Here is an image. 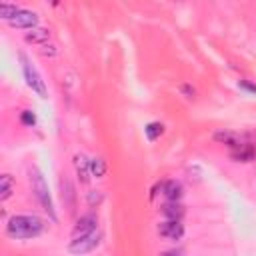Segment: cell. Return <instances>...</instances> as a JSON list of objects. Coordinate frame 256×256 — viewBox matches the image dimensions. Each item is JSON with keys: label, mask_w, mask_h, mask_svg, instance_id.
Returning <instances> with one entry per match:
<instances>
[{"label": "cell", "mask_w": 256, "mask_h": 256, "mask_svg": "<svg viewBox=\"0 0 256 256\" xmlns=\"http://www.w3.org/2000/svg\"><path fill=\"white\" fill-rule=\"evenodd\" d=\"M162 132H164V124H162V122H148V124L144 126V134H146L148 140H156V138H160Z\"/></svg>", "instance_id": "9a60e30c"}, {"label": "cell", "mask_w": 256, "mask_h": 256, "mask_svg": "<svg viewBox=\"0 0 256 256\" xmlns=\"http://www.w3.org/2000/svg\"><path fill=\"white\" fill-rule=\"evenodd\" d=\"M230 156L236 162H252V160H256V146L254 144H248V142H242L240 146H236L230 152Z\"/></svg>", "instance_id": "ba28073f"}, {"label": "cell", "mask_w": 256, "mask_h": 256, "mask_svg": "<svg viewBox=\"0 0 256 256\" xmlns=\"http://www.w3.org/2000/svg\"><path fill=\"white\" fill-rule=\"evenodd\" d=\"M20 122H22L24 126H34V124H36V114H34L32 110H22V112H20Z\"/></svg>", "instance_id": "ac0fdd59"}, {"label": "cell", "mask_w": 256, "mask_h": 256, "mask_svg": "<svg viewBox=\"0 0 256 256\" xmlns=\"http://www.w3.org/2000/svg\"><path fill=\"white\" fill-rule=\"evenodd\" d=\"M48 38H50V32L46 28H32L30 32L24 34V40L28 44H44L48 42Z\"/></svg>", "instance_id": "7c38bea8"}, {"label": "cell", "mask_w": 256, "mask_h": 256, "mask_svg": "<svg viewBox=\"0 0 256 256\" xmlns=\"http://www.w3.org/2000/svg\"><path fill=\"white\" fill-rule=\"evenodd\" d=\"M94 230H98V218H96L94 214H84V216H80V218L76 220V224H74V228H72V238L90 234V232H94Z\"/></svg>", "instance_id": "8992f818"}, {"label": "cell", "mask_w": 256, "mask_h": 256, "mask_svg": "<svg viewBox=\"0 0 256 256\" xmlns=\"http://www.w3.org/2000/svg\"><path fill=\"white\" fill-rule=\"evenodd\" d=\"M100 202H102V192L92 190V192L88 194V204H90V206H94V204H100Z\"/></svg>", "instance_id": "d6986e66"}, {"label": "cell", "mask_w": 256, "mask_h": 256, "mask_svg": "<svg viewBox=\"0 0 256 256\" xmlns=\"http://www.w3.org/2000/svg\"><path fill=\"white\" fill-rule=\"evenodd\" d=\"M238 86H240L242 90H246V92L256 94V84H252V82H248V80H240V82H238Z\"/></svg>", "instance_id": "ffe728a7"}, {"label": "cell", "mask_w": 256, "mask_h": 256, "mask_svg": "<svg viewBox=\"0 0 256 256\" xmlns=\"http://www.w3.org/2000/svg\"><path fill=\"white\" fill-rule=\"evenodd\" d=\"M182 92H186V94H188V98H194V90H192L190 86H182Z\"/></svg>", "instance_id": "44dd1931"}, {"label": "cell", "mask_w": 256, "mask_h": 256, "mask_svg": "<svg viewBox=\"0 0 256 256\" xmlns=\"http://www.w3.org/2000/svg\"><path fill=\"white\" fill-rule=\"evenodd\" d=\"M74 168H76V174H78V180L82 184H86L90 180V160L84 156V154H76L74 156Z\"/></svg>", "instance_id": "9c48e42d"}, {"label": "cell", "mask_w": 256, "mask_h": 256, "mask_svg": "<svg viewBox=\"0 0 256 256\" xmlns=\"http://www.w3.org/2000/svg\"><path fill=\"white\" fill-rule=\"evenodd\" d=\"M44 232V220L34 214H16L6 222V234L16 240H30Z\"/></svg>", "instance_id": "6da1fadb"}, {"label": "cell", "mask_w": 256, "mask_h": 256, "mask_svg": "<svg viewBox=\"0 0 256 256\" xmlns=\"http://www.w3.org/2000/svg\"><path fill=\"white\" fill-rule=\"evenodd\" d=\"M12 186H14V178L10 174H2L0 176V200H8L12 194Z\"/></svg>", "instance_id": "5bb4252c"}, {"label": "cell", "mask_w": 256, "mask_h": 256, "mask_svg": "<svg viewBox=\"0 0 256 256\" xmlns=\"http://www.w3.org/2000/svg\"><path fill=\"white\" fill-rule=\"evenodd\" d=\"M100 244V232L94 230L90 234H84V236H76L70 240L68 244V252L74 254V256H82V254H88L92 252L96 246Z\"/></svg>", "instance_id": "277c9868"}, {"label": "cell", "mask_w": 256, "mask_h": 256, "mask_svg": "<svg viewBox=\"0 0 256 256\" xmlns=\"http://www.w3.org/2000/svg\"><path fill=\"white\" fill-rule=\"evenodd\" d=\"M158 234L166 240H180L184 236V224L180 220H164L158 224Z\"/></svg>", "instance_id": "5b68a950"}, {"label": "cell", "mask_w": 256, "mask_h": 256, "mask_svg": "<svg viewBox=\"0 0 256 256\" xmlns=\"http://www.w3.org/2000/svg\"><path fill=\"white\" fill-rule=\"evenodd\" d=\"M160 212L166 220H180L184 216V206L180 202H164L160 206Z\"/></svg>", "instance_id": "8fae6325"}, {"label": "cell", "mask_w": 256, "mask_h": 256, "mask_svg": "<svg viewBox=\"0 0 256 256\" xmlns=\"http://www.w3.org/2000/svg\"><path fill=\"white\" fill-rule=\"evenodd\" d=\"M162 194H164V198H166L168 202H178V200L182 198V194H184V188H182L180 182L168 180V182L162 186Z\"/></svg>", "instance_id": "30bf717a"}, {"label": "cell", "mask_w": 256, "mask_h": 256, "mask_svg": "<svg viewBox=\"0 0 256 256\" xmlns=\"http://www.w3.org/2000/svg\"><path fill=\"white\" fill-rule=\"evenodd\" d=\"M18 6L16 4H8V2H2L0 4V16H2V20H6V22H10L16 14H18Z\"/></svg>", "instance_id": "e0dca14e"}, {"label": "cell", "mask_w": 256, "mask_h": 256, "mask_svg": "<svg viewBox=\"0 0 256 256\" xmlns=\"http://www.w3.org/2000/svg\"><path fill=\"white\" fill-rule=\"evenodd\" d=\"M12 28H36V24H38V16H36V12H32V10H24V8H20L18 10V14L8 22Z\"/></svg>", "instance_id": "52a82bcc"}, {"label": "cell", "mask_w": 256, "mask_h": 256, "mask_svg": "<svg viewBox=\"0 0 256 256\" xmlns=\"http://www.w3.org/2000/svg\"><path fill=\"white\" fill-rule=\"evenodd\" d=\"M214 138H216L218 142H222V144L230 146L232 150H234L236 146H240V144H242L240 136H238V134H234V132H216V134H214Z\"/></svg>", "instance_id": "4fadbf2b"}, {"label": "cell", "mask_w": 256, "mask_h": 256, "mask_svg": "<svg viewBox=\"0 0 256 256\" xmlns=\"http://www.w3.org/2000/svg\"><path fill=\"white\" fill-rule=\"evenodd\" d=\"M20 62H22V72H24V80H26L28 88H30L32 92H36L40 98H46V94H48V92H46V84H44L40 72L36 70V66L28 60V56H26L24 52H20Z\"/></svg>", "instance_id": "3957f363"}, {"label": "cell", "mask_w": 256, "mask_h": 256, "mask_svg": "<svg viewBox=\"0 0 256 256\" xmlns=\"http://www.w3.org/2000/svg\"><path fill=\"white\" fill-rule=\"evenodd\" d=\"M160 256H180V252H176V250H168V252H162Z\"/></svg>", "instance_id": "7402d4cb"}, {"label": "cell", "mask_w": 256, "mask_h": 256, "mask_svg": "<svg viewBox=\"0 0 256 256\" xmlns=\"http://www.w3.org/2000/svg\"><path fill=\"white\" fill-rule=\"evenodd\" d=\"M90 172H92V176L102 178V176L106 174V160H104V158H100V156L90 158Z\"/></svg>", "instance_id": "2e32d148"}, {"label": "cell", "mask_w": 256, "mask_h": 256, "mask_svg": "<svg viewBox=\"0 0 256 256\" xmlns=\"http://www.w3.org/2000/svg\"><path fill=\"white\" fill-rule=\"evenodd\" d=\"M30 182H32V190L42 206V210L52 218L56 220V210H54V202H52V196H50V190H48V184H46V178L44 174L40 172V168L32 166L30 168Z\"/></svg>", "instance_id": "7a4b0ae2"}]
</instances>
